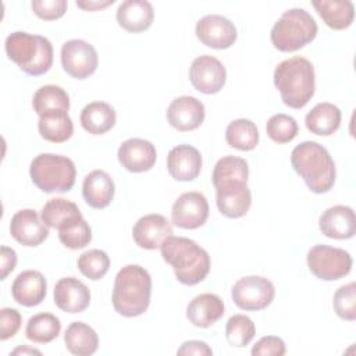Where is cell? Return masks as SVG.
Instances as JSON below:
<instances>
[{
	"instance_id": "1",
	"label": "cell",
	"mask_w": 356,
	"mask_h": 356,
	"mask_svg": "<svg viewBox=\"0 0 356 356\" xmlns=\"http://www.w3.org/2000/svg\"><path fill=\"white\" fill-rule=\"evenodd\" d=\"M163 260L168 263L177 280L184 285L202 282L210 271V256L195 241L184 236H168L160 246Z\"/></svg>"
},
{
	"instance_id": "2",
	"label": "cell",
	"mask_w": 356,
	"mask_h": 356,
	"mask_svg": "<svg viewBox=\"0 0 356 356\" xmlns=\"http://www.w3.org/2000/svg\"><path fill=\"white\" fill-rule=\"evenodd\" d=\"M291 164L314 193H325L335 184V163L328 150L317 142L305 140L295 146Z\"/></svg>"
},
{
	"instance_id": "3",
	"label": "cell",
	"mask_w": 356,
	"mask_h": 356,
	"mask_svg": "<svg viewBox=\"0 0 356 356\" xmlns=\"http://www.w3.org/2000/svg\"><path fill=\"white\" fill-rule=\"evenodd\" d=\"M152 277L146 268L138 264L122 267L114 280L113 306L124 317L143 314L150 305Z\"/></svg>"
},
{
	"instance_id": "4",
	"label": "cell",
	"mask_w": 356,
	"mask_h": 356,
	"mask_svg": "<svg viewBox=\"0 0 356 356\" xmlns=\"http://www.w3.org/2000/svg\"><path fill=\"white\" fill-rule=\"evenodd\" d=\"M274 85L281 93L284 104L291 108H302L314 95V67L300 56L284 60L274 70Z\"/></svg>"
},
{
	"instance_id": "5",
	"label": "cell",
	"mask_w": 356,
	"mask_h": 356,
	"mask_svg": "<svg viewBox=\"0 0 356 356\" xmlns=\"http://www.w3.org/2000/svg\"><path fill=\"white\" fill-rule=\"evenodd\" d=\"M4 46L8 58L28 75H43L53 64V46L44 36L17 31L7 36Z\"/></svg>"
},
{
	"instance_id": "6",
	"label": "cell",
	"mask_w": 356,
	"mask_h": 356,
	"mask_svg": "<svg viewBox=\"0 0 356 356\" xmlns=\"http://www.w3.org/2000/svg\"><path fill=\"white\" fill-rule=\"evenodd\" d=\"M318 26L305 8H291L282 13L271 28L270 39L280 51H296L314 40Z\"/></svg>"
},
{
	"instance_id": "7",
	"label": "cell",
	"mask_w": 356,
	"mask_h": 356,
	"mask_svg": "<svg viewBox=\"0 0 356 356\" xmlns=\"http://www.w3.org/2000/svg\"><path fill=\"white\" fill-rule=\"evenodd\" d=\"M29 175L32 182L44 193L68 192L75 184L76 168L67 156L40 153L31 161Z\"/></svg>"
},
{
	"instance_id": "8",
	"label": "cell",
	"mask_w": 356,
	"mask_h": 356,
	"mask_svg": "<svg viewBox=\"0 0 356 356\" xmlns=\"http://www.w3.org/2000/svg\"><path fill=\"white\" fill-rule=\"evenodd\" d=\"M307 266L313 275L323 281H335L352 270L350 254L339 248L316 245L307 252Z\"/></svg>"
},
{
	"instance_id": "9",
	"label": "cell",
	"mask_w": 356,
	"mask_h": 356,
	"mask_svg": "<svg viewBox=\"0 0 356 356\" xmlns=\"http://www.w3.org/2000/svg\"><path fill=\"white\" fill-rule=\"evenodd\" d=\"M275 288L273 282L260 275H249L239 278L231 291L234 303L249 312H257L266 309L274 299Z\"/></svg>"
},
{
	"instance_id": "10",
	"label": "cell",
	"mask_w": 356,
	"mask_h": 356,
	"mask_svg": "<svg viewBox=\"0 0 356 356\" xmlns=\"http://www.w3.org/2000/svg\"><path fill=\"white\" fill-rule=\"evenodd\" d=\"M97 64V51L86 40L71 39L61 46V65L64 71L72 78H89L96 71Z\"/></svg>"
},
{
	"instance_id": "11",
	"label": "cell",
	"mask_w": 356,
	"mask_h": 356,
	"mask_svg": "<svg viewBox=\"0 0 356 356\" xmlns=\"http://www.w3.org/2000/svg\"><path fill=\"white\" fill-rule=\"evenodd\" d=\"M192 86L204 95L218 93L227 81V71L222 63L209 54L196 57L189 68Z\"/></svg>"
},
{
	"instance_id": "12",
	"label": "cell",
	"mask_w": 356,
	"mask_h": 356,
	"mask_svg": "<svg viewBox=\"0 0 356 356\" xmlns=\"http://www.w3.org/2000/svg\"><path fill=\"white\" fill-rule=\"evenodd\" d=\"M209 217V203L200 192H185L172 204L171 221L175 227L184 229H196L202 227Z\"/></svg>"
},
{
	"instance_id": "13",
	"label": "cell",
	"mask_w": 356,
	"mask_h": 356,
	"mask_svg": "<svg viewBox=\"0 0 356 356\" xmlns=\"http://www.w3.org/2000/svg\"><path fill=\"white\" fill-rule=\"evenodd\" d=\"M216 203L220 213L228 218H239L249 211L252 204V193L246 182L229 179L217 184Z\"/></svg>"
},
{
	"instance_id": "14",
	"label": "cell",
	"mask_w": 356,
	"mask_h": 356,
	"mask_svg": "<svg viewBox=\"0 0 356 356\" xmlns=\"http://www.w3.org/2000/svg\"><path fill=\"white\" fill-rule=\"evenodd\" d=\"M195 32L203 44L217 50L231 47L238 38L234 22L218 14H209L200 18Z\"/></svg>"
},
{
	"instance_id": "15",
	"label": "cell",
	"mask_w": 356,
	"mask_h": 356,
	"mask_svg": "<svg viewBox=\"0 0 356 356\" xmlns=\"http://www.w3.org/2000/svg\"><path fill=\"white\" fill-rule=\"evenodd\" d=\"M204 104L193 96L175 97L167 108V121L179 132H189L204 121Z\"/></svg>"
},
{
	"instance_id": "16",
	"label": "cell",
	"mask_w": 356,
	"mask_h": 356,
	"mask_svg": "<svg viewBox=\"0 0 356 356\" xmlns=\"http://www.w3.org/2000/svg\"><path fill=\"white\" fill-rule=\"evenodd\" d=\"M11 236L24 246H38L49 236V228L32 209H22L11 217Z\"/></svg>"
},
{
	"instance_id": "17",
	"label": "cell",
	"mask_w": 356,
	"mask_h": 356,
	"mask_svg": "<svg viewBox=\"0 0 356 356\" xmlns=\"http://www.w3.org/2000/svg\"><path fill=\"white\" fill-rule=\"evenodd\" d=\"M172 235V227L170 221L161 214H146L140 217L134 228L132 238L135 243L147 250H154L161 246V243Z\"/></svg>"
},
{
	"instance_id": "18",
	"label": "cell",
	"mask_w": 356,
	"mask_h": 356,
	"mask_svg": "<svg viewBox=\"0 0 356 356\" xmlns=\"http://www.w3.org/2000/svg\"><path fill=\"white\" fill-rule=\"evenodd\" d=\"M117 156L121 165L131 172L149 171L157 159L154 145L140 138H131L122 142Z\"/></svg>"
},
{
	"instance_id": "19",
	"label": "cell",
	"mask_w": 356,
	"mask_h": 356,
	"mask_svg": "<svg viewBox=\"0 0 356 356\" xmlns=\"http://www.w3.org/2000/svg\"><path fill=\"white\" fill-rule=\"evenodd\" d=\"M167 170L175 181H193L202 170V154L191 145L174 146L167 156Z\"/></svg>"
},
{
	"instance_id": "20",
	"label": "cell",
	"mask_w": 356,
	"mask_h": 356,
	"mask_svg": "<svg viewBox=\"0 0 356 356\" xmlns=\"http://www.w3.org/2000/svg\"><path fill=\"white\" fill-rule=\"evenodd\" d=\"M54 303L65 313H81L90 303V291L78 278L64 277L54 286Z\"/></svg>"
},
{
	"instance_id": "21",
	"label": "cell",
	"mask_w": 356,
	"mask_h": 356,
	"mask_svg": "<svg viewBox=\"0 0 356 356\" xmlns=\"http://www.w3.org/2000/svg\"><path fill=\"white\" fill-rule=\"evenodd\" d=\"M320 231L332 239H349L356 234L355 211L349 206L328 207L318 218Z\"/></svg>"
},
{
	"instance_id": "22",
	"label": "cell",
	"mask_w": 356,
	"mask_h": 356,
	"mask_svg": "<svg viewBox=\"0 0 356 356\" xmlns=\"http://www.w3.org/2000/svg\"><path fill=\"white\" fill-rule=\"evenodd\" d=\"M46 289L47 284L42 273L25 270L15 277L11 285V295L18 305L32 307L42 303L46 296Z\"/></svg>"
},
{
	"instance_id": "23",
	"label": "cell",
	"mask_w": 356,
	"mask_h": 356,
	"mask_svg": "<svg viewBox=\"0 0 356 356\" xmlns=\"http://www.w3.org/2000/svg\"><path fill=\"white\" fill-rule=\"evenodd\" d=\"M118 25L131 33H139L150 28L154 18L153 6L146 0H125L117 8Z\"/></svg>"
},
{
	"instance_id": "24",
	"label": "cell",
	"mask_w": 356,
	"mask_h": 356,
	"mask_svg": "<svg viewBox=\"0 0 356 356\" xmlns=\"http://www.w3.org/2000/svg\"><path fill=\"white\" fill-rule=\"evenodd\" d=\"M224 316V302L216 293H200L195 296L188 307V320L199 328H207Z\"/></svg>"
},
{
	"instance_id": "25",
	"label": "cell",
	"mask_w": 356,
	"mask_h": 356,
	"mask_svg": "<svg viewBox=\"0 0 356 356\" xmlns=\"http://www.w3.org/2000/svg\"><path fill=\"white\" fill-rule=\"evenodd\" d=\"M115 192V185L113 178L103 170H93L89 172L82 184V195L85 202L92 209L107 207Z\"/></svg>"
},
{
	"instance_id": "26",
	"label": "cell",
	"mask_w": 356,
	"mask_h": 356,
	"mask_svg": "<svg viewBox=\"0 0 356 356\" xmlns=\"http://www.w3.org/2000/svg\"><path fill=\"white\" fill-rule=\"evenodd\" d=\"M312 6L331 29L341 31L353 22L355 7L349 0H314Z\"/></svg>"
},
{
	"instance_id": "27",
	"label": "cell",
	"mask_w": 356,
	"mask_h": 356,
	"mask_svg": "<svg viewBox=\"0 0 356 356\" xmlns=\"http://www.w3.org/2000/svg\"><path fill=\"white\" fill-rule=\"evenodd\" d=\"M81 125L92 135H103L115 125V110L106 102H92L81 111Z\"/></svg>"
},
{
	"instance_id": "28",
	"label": "cell",
	"mask_w": 356,
	"mask_h": 356,
	"mask_svg": "<svg viewBox=\"0 0 356 356\" xmlns=\"http://www.w3.org/2000/svg\"><path fill=\"white\" fill-rule=\"evenodd\" d=\"M306 128L316 135L330 136L341 125V110L328 102L317 103L305 118Z\"/></svg>"
},
{
	"instance_id": "29",
	"label": "cell",
	"mask_w": 356,
	"mask_h": 356,
	"mask_svg": "<svg viewBox=\"0 0 356 356\" xmlns=\"http://www.w3.org/2000/svg\"><path fill=\"white\" fill-rule=\"evenodd\" d=\"M38 129L40 136L53 143H63L74 134V124L68 111L56 110L39 115Z\"/></svg>"
},
{
	"instance_id": "30",
	"label": "cell",
	"mask_w": 356,
	"mask_h": 356,
	"mask_svg": "<svg viewBox=\"0 0 356 356\" xmlns=\"http://www.w3.org/2000/svg\"><path fill=\"white\" fill-rule=\"evenodd\" d=\"M64 342L72 355L89 356L97 350L99 337L90 325L82 321H74L65 330Z\"/></svg>"
},
{
	"instance_id": "31",
	"label": "cell",
	"mask_w": 356,
	"mask_h": 356,
	"mask_svg": "<svg viewBox=\"0 0 356 356\" xmlns=\"http://www.w3.org/2000/svg\"><path fill=\"white\" fill-rule=\"evenodd\" d=\"M227 143L238 150H253L259 143V131L253 121L248 118H238L228 124L225 129Z\"/></svg>"
},
{
	"instance_id": "32",
	"label": "cell",
	"mask_w": 356,
	"mask_h": 356,
	"mask_svg": "<svg viewBox=\"0 0 356 356\" xmlns=\"http://www.w3.org/2000/svg\"><path fill=\"white\" fill-rule=\"evenodd\" d=\"M40 217L47 227L58 229L64 224L75 218H81L82 213L74 202L64 197H54L47 200V203L43 206Z\"/></svg>"
},
{
	"instance_id": "33",
	"label": "cell",
	"mask_w": 356,
	"mask_h": 356,
	"mask_svg": "<svg viewBox=\"0 0 356 356\" xmlns=\"http://www.w3.org/2000/svg\"><path fill=\"white\" fill-rule=\"evenodd\" d=\"M61 323L58 317L50 313H38L32 316L25 328V335L35 343H49L58 337Z\"/></svg>"
},
{
	"instance_id": "34",
	"label": "cell",
	"mask_w": 356,
	"mask_h": 356,
	"mask_svg": "<svg viewBox=\"0 0 356 356\" xmlns=\"http://www.w3.org/2000/svg\"><path fill=\"white\" fill-rule=\"evenodd\" d=\"M32 106L38 115L56 110L68 111L70 97L63 88L57 85H44L35 92Z\"/></svg>"
},
{
	"instance_id": "35",
	"label": "cell",
	"mask_w": 356,
	"mask_h": 356,
	"mask_svg": "<svg viewBox=\"0 0 356 356\" xmlns=\"http://www.w3.org/2000/svg\"><path fill=\"white\" fill-rule=\"evenodd\" d=\"M57 231H58L60 242L71 250L82 249L88 246L92 241V229L89 224L83 220V217L75 218L64 224Z\"/></svg>"
},
{
	"instance_id": "36",
	"label": "cell",
	"mask_w": 356,
	"mask_h": 356,
	"mask_svg": "<svg viewBox=\"0 0 356 356\" xmlns=\"http://www.w3.org/2000/svg\"><path fill=\"white\" fill-rule=\"evenodd\" d=\"M249 177V167L245 159L236 156H225L220 159L213 170L211 181L216 186L220 182L229 181V179H239L248 182Z\"/></svg>"
},
{
	"instance_id": "37",
	"label": "cell",
	"mask_w": 356,
	"mask_h": 356,
	"mask_svg": "<svg viewBox=\"0 0 356 356\" xmlns=\"http://www.w3.org/2000/svg\"><path fill=\"white\" fill-rule=\"evenodd\" d=\"M256 327L250 317L245 314H234L225 325V337L229 345L242 348L246 346L254 337Z\"/></svg>"
},
{
	"instance_id": "38",
	"label": "cell",
	"mask_w": 356,
	"mask_h": 356,
	"mask_svg": "<svg viewBox=\"0 0 356 356\" xmlns=\"http://www.w3.org/2000/svg\"><path fill=\"white\" fill-rule=\"evenodd\" d=\"M78 268L79 271L89 280L97 281L103 278L110 267V257L104 250L92 249L83 252L78 257Z\"/></svg>"
},
{
	"instance_id": "39",
	"label": "cell",
	"mask_w": 356,
	"mask_h": 356,
	"mask_svg": "<svg viewBox=\"0 0 356 356\" xmlns=\"http://www.w3.org/2000/svg\"><path fill=\"white\" fill-rule=\"evenodd\" d=\"M298 129L299 127L296 120L284 113H278L270 117L266 125L268 138L277 143H288L293 140L298 135Z\"/></svg>"
},
{
	"instance_id": "40",
	"label": "cell",
	"mask_w": 356,
	"mask_h": 356,
	"mask_svg": "<svg viewBox=\"0 0 356 356\" xmlns=\"http://www.w3.org/2000/svg\"><path fill=\"white\" fill-rule=\"evenodd\" d=\"M332 306L338 317L342 320H356V284L349 282L339 286L334 293Z\"/></svg>"
},
{
	"instance_id": "41",
	"label": "cell",
	"mask_w": 356,
	"mask_h": 356,
	"mask_svg": "<svg viewBox=\"0 0 356 356\" xmlns=\"http://www.w3.org/2000/svg\"><path fill=\"white\" fill-rule=\"evenodd\" d=\"M31 7L39 18L53 21L65 14L68 3L67 0H32Z\"/></svg>"
},
{
	"instance_id": "42",
	"label": "cell",
	"mask_w": 356,
	"mask_h": 356,
	"mask_svg": "<svg viewBox=\"0 0 356 356\" xmlns=\"http://www.w3.org/2000/svg\"><path fill=\"white\" fill-rule=\"evenodd\" d=\"M22 323L21 313L13 307H3L0 310V339L6 341L14 337Z\"/></svg>"
},
{
	"instance_id": "43",
	"label": "cell",
	"mask_w": 356,
	"mask_h": 356,
	"mask_svg": "<svg viewBox=\"0 0 356 356\" xmlns=\"http://www.w3.org/2000/svg\"><path fill=\"white\" fill-rule=\"evenodd\" d=\"M253 356H282L286 352L285 342L280 337L267 335L260 338L252 348Z\"/></svg>"
},
{
	"instance_id": "44",
	"label": "cell",
	"mask_w": 356,
	"mask_h": 356,
	"mask_svg": "<svg viewBox=\"0 0 356 356\" xmlns=\"http://www.w3.org/2000/svg\"><path fill=\"white\" fill-rule=\"evenodd\" d=\"M17 266V253L14 249L1 246L0 248V280H6L7 275L15 268Z\"/></svg>"
},
{
	"instance_id": "45",
	"label": "cell",
	"mask_w": 356,
	"mask_h": 356,
	"mask_svg": "<svg viewBox=\"0 0 356 356\" xmlns=\"http://www.w3.org/2000/svg\"><path fill=\"white\" fill-rule=\"evenodd\" d=\"M178 355H197V356H211V348L203 341H186L177 350Z\"/></svg>"
},
{
	"instance_id": "46",
	"label": "cell",
	"mask_w": 356,
	"mask_h": 356,
	"mask_svg": "<svg viewBox=\"0 0 356 356\" xmlns=\"http://www.w3.org/2000/svg\"><path fill=\"white\" fill-rule=\"evenodd\" d=\"M114 0H106V1H93V0H85V1H76V6L86 11H96L100 8H106L111 6Z\"/></svg>"
},
{
	"instance_id": "47",
	"label": "cell",
	"mask_w": 356,
	"mask_h": 356,
	"mask_svg": "<svg viewBox=\"0 0 356 356\" xmlns=\"http://www.w3.org/2000/svg\"><path fill=\"white\" fill-rule=\"evenodd\" d=\"M13 355H42V352L40 350H38V349H33V348H29V346H26V345H24V346H19V348H15L13 352H11Z\"/></svg>"
}]
</instances>
